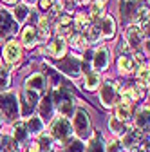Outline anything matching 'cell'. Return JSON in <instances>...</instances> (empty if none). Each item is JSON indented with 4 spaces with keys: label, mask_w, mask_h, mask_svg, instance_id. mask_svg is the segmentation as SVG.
<instances>
[{
    "label": "cell",
    "mask_w": 150,
    "mask_h": 152,
    "mask_svg": "<svg viewBox=\"0 0 150 152\" xmlns=\"http://www.w3.org/2000/svg\"><path fill=\"white\" fill-rule=\"evenodd\" d=\"M87 152H105V147H103V138H101L100 132H96L94 138H90Z\"/></svg>",
    "instance_id": "obj_27"
},
{
    "label": "cell",
    "mask_w": 150,
    "mask_h": 152,
    "mask_svg": "<svg viewBox=\"0 0 150 152\" xmlns=\"http://www.w3.org/2000/svg\"><path fill=\"white\" fill-rule=\"evenodd\" d=\"M143 138H145V132H141L138 129H132V130L125 132V138H123L121 145L127 147V148H136L139 143H143Z\"/></svg>",
    "instance_id": "obj_13"
},
{
    "label": "cell",
    "mask_w": 150,
    "mask_h": 152,
    "mask_svg": "<svg viewBox=\"0 0 150 152\" xmlns=\"http://www.w3.org/2000/svg\"><path fill=\"white\" fill-rule=\"evenodd\" d=\"M24 125H25L27 134H40L42 129H44V121H42L40 116H29Z\"/></svg>",
    "instance_id": "obj_19"
},
{
    "label": "cell",
    "mask_w": 150,
    "mask_h": 152,
    "mask_svg": "<svg viewBox=\"0 0 150 152\" xmlns=\"http://www.w3.org/2000/svg\"><path fill=\"white\" fill-rule=\"evenodd\" d=\"M22 58V47L18 45L15 40H9L4 47V60L9 64V65H16Z\"/></svg>",
    "instance_id": "obj_10"
},
{
    "label": "cell",
    "mask_w": 150,
    "mask_h": 152,
    "mask_svg": "<svg viewBox=\"0 0 150 152\" xmlns=\"http://www.w3.org/2000/svg\"><path fill=\"white\" fill-rule=\"evenodd\" d=\"M52 98L51 96H45V98H42V102H40V118H42V121L44 120H49L51 116H52Z\"/></svg>",
    "instance_id": "obj_24"
},
{
    "label": "cell",
    "mask_w": 150,
    "mask_h": 152,
    "mask_svg": "<svg viewBox=\"0 0 150 152\" xmlns=\"http://www.w3.org/2000/svg\"><path fill=\"white\" fill-rule=\"evenodd\" d=\"M49 20L47 18H40V24L38 27H36V34H38V40H45V38L49 36Z\"/></svg>",
    "instance_id": "obj_33"
},
{
    "label": "cell",
    "mask_w": 150,
    "mask_h": 152,
    "mask_svg": "<svg viewBox=\"0 0 150 152\" xmlns=\"http://www.w3.org/2000/svg\"><path fill=\"white\" fill-rule=\"evenodd\" d=\"M72 18L69 16V15H60L58 18H56V29H58V34H60V38L62 36H71L72 33Z\"/></svg>",
    "instance_id": "obj_14"
},
{
    "label": "cell",
    "mask_w": 150,
    "mask_h": 152,
    "mask_svg": "<svg viewBox=\"0 0 150 152\" xmlns=\"http://www.w3.org/2000/svg\"><path fill=\"white\" fill-rule=\"evenodd\" d=\"M110 64V53L107 47H100L94 56H92V67H94L96 71H105Z\"/></svg>",
    "instance_id": "obj_11"
},
{
    "label": "cell",
    "mask_w": 150,
    "mask_h": 152,
    "mask_svg": "<svg viewBox=\"0 0 150 152\" xmlns=\"http://www.w3.org/2000/svg\"><path fill=\"white\" fill-rule=\"evenodd\" d=\"M118 91H119V87L116 83H112L110 80L103 82V85L100 89V102L103 103V107H114L116 105Z\"/></svg>",
    "instance_id": "obj_6"
},
{
    "label": "cell",
    "mask_w": 150,
    "mask_h": 152,
    "mask_svg": "<svg viewBox=\"0 0 150 152\" xmlns=\"http://www.w3.org/2000/svg\"><path fill=\"white\" fill-rule=\"evenodd\" d=\"M71 134H72V125H71V121L67 118L60 116V118H56L51 123V134L49 136L54 138V140H58L60 143H65L71 138Z\"/></svg>",
    "instance_id": "obj_3"
},
{
    "label": "cell",
    "mask_w": 150,
    "mask_h": 152,
    "mask_svg": "<svg viewBox=\"0 0 150 152\" xmlns=\"http://www.w3.org/2000/svg\"><path fill=\"white\" fill-rule=\"evenodd\" d=\"M121 98H123L125 103H132V102H136L139 98V94H138V91H136L134 85H125L121 89Z\"/></svg>",
    "instance_id": "obj_26"
},
{
    "label": "cell",
    "mask_w": 150,
    "mask_h": 152,
    "mask_svg": "<svg viewBox=\"0 0 150 152\" xmlns=\"http://www.w3.org/2000/svg\"><path fill=\"white\" fill-rule=\"evenodd\" d=\"M98 85H100V74L89 71L87 76H85V89H87V91H94Z\"/></svg>",
    "instance_id": "obj_30"
},
{
    "label": "cell",
    "mask_w": 150,
    "mask_h": 152,
    "mask_svg": "<svg viewBox=\"0 0 150 152\" xmlns=\"http://www.w3.org/2000/svg\"><path fill=\"white\" fill-rule=\"evenodd\" d=\"M16 31H18V24L13 20L9 11L0 9V40H7L13 34H16Z\"/></svg>",
    "instance_id": "obj_5"
},
{
    "label": "cell",
    "mask_w": 150,
    "mask_h": 152,
    "mask_svg": "<svg viewBox=\"0 0 150 152\" xmlns=\"http://www.w3.org/2000/svg\"><path fill=\"white\" fill-rule=\"evenodd\" d=\"M105 152H123V145H121V141H118V140L110 141V143L107 145Z\"/></svg>",
    "instance_id": "obj_38"
},
{
    "label": "cell",
    "mask_w": 150,
    "mask_h": 152,
    "mask_svg": "<svg viewBox=\"0 0 150 152\" xmlns=\"http://www.w3.org/2000/svg\"><path fill=\"white\" fill-rule=\"evenodd\" d=\"M52 105H56V109H58V112L62 114L63 118H67V116H71V114H74L72 96H71V92L65 91L63 87H60V89H56V91H54Z\"/></svg>",
    "instance_id": "obj_1"
},
{
    "label": "cell",
    "mask_w": 150,
    "mask_h": 152,
    "mask_svg": "<svg viewBox=\"0 0 150 152\" xmlns=\"http://www.w3.org/2000/svg\"><path fill=\"white\" fill-rule=\"evenodd\" d=\"M136 129L141 132H148V107L139 109V112L136 114Z\"/></svg>",
    "instance_id": "obj_22"
},
{
    "label": "cell",
    "mask_w": 150,
    "mask_h": 152,
    "mask_svg": "<svg viewBox=\"0 0 150 152\" xmlns=\"http://www.w3.org/2000/svg\"><path fill=\"white\" fill-rule=\"evenodd\" d=\"M138 78H139V83L148 85V65L146 64H141L139 65V69H138Z\"/></svg>",
    "instance_id": "obj_36"
},
{
    "label": "cell",
    "mask_w": 150,
    "mask_h": 152,
    "mask_svg": "<svg viewBox=\"0 0 150 152\" xmlns=\"http://www.w3.org/2000/svg\"><path fill=\"white\" fill-rule=\"evenodd\" d=\"M100 26V33H101V38H112L116 33V24H114V18L112 16H103L101 20L98 22Z\"/></svg>",
    "instance_id": "obj_15"
},
{
    "label": "cell",
    "mask_w": 150,
    "mask_h": 152,
    "mask_svg": "<svg viewBox=\"0 0 150 152\" xmlns=\"http://www.w3.org/2000/svg\"><path fill=\"white\" fill-rule=\"evenodd\" d=\"M103 6H105V0H96V2H92V6H90V15H92V18H100V16H101Z\"/></svg>",
    "instance_id": "obj_35"
},
{
    "label": "cell",
    "mask_w": 150,
    "mask_h": 152,
    "mask_svg": "<svg viewBox=\"0 0 150 152\" xmlns=\"http://www.w3.org/2000/svg\"><path fill=\"white\" fill-rule=\"evenodd\" d=\"M27 16H29L27 6H25V4H16V7H15V18H13V20H15L16 24H24V22L27 20Z\"/></svg>",
    "instance_id": "obj_28"
},
{
    "label": "cell",
    "mask_w": 150,
    "mask_h": 152,
    "mask_svg": "<svg viewBox=\"0 0 150 152\" xmlns=\"http://www.w3.org/2000/svg\"><path fill=\"white\" fill-rule=\"evenodd\" d=\"M2 147H4V145H2V138H0V152H2Z\"/></svg>",
    "instance_id": "obj_42"
},
{
    "label": "cell",
    "mask_w": 150,
    "mask_h": 152,
    "mask_svg": "<svg viewBox=\"0 0 150 152\" xmlns=\"http://www.w3.org/2000/svg\"><path fill=\"white\" fill-rule=\"evenodd\" d=\"M74 132H76V136L80 141H87L90 140L92 136V129H90V118H89V114L85 110H76L74 112Z\"/></svg>",
    "instance_id": "obj_2"
},
{
    "label": "cell",
    "mask_w": 150,
    "mask_h": 152,
    "mask_svg": "<svg viewBox=\"0 0 150 152\" xmlns=\"http://www.w3.org/2000/svg\"><path fill=\"white\" fill-rule=\"evenodd\" d=\"M4 2H7V4H15V6H16L18 2H20V0H4Z\"/></svg>",
    "instance_id": "obj_39"
},
{
    "label": "cell",
    "mask_w": 150,
    "mask_h": 152,
    "mask_svg": "<svg viewBox=\"0 0 150 152\" xmlns=\"http://www.w3.org/2000/svg\"><path fill=\"white\" fill-rule=\"evenodd\" d=\"M62 152H83V145H82L80 140H76V141H65V147H63Z\"/></svg>",
    "instance_id": "obj_34"
},
{
    "label": "cell",
    "mask_w": 150,
    "mask_h": 152,
    "mask_svg": "<svg viewBox=\"0 0 150 152\" xmlns=\"http://www.w3.org/2000/svg\"><path fill=\"white\" fill-rule=\"evenodd\" d=\"M80 2H82V4H89V2H90V0H80Z\"/></svg>",
    "instance_id": "obj_41"
},
{
    "label": "cell",
    "mask_w": 150,
    "mask_h": 152,
    "mask_svg": "<svg viewBox=\"0 0 150 152\" xmlns=\"http://www.w3.org/2000/svg\"><path fill=\"white\" fill-rule=\"evenodd\" d=\"M116 118L119 121H127L132 118V105L130 103H125V102H119L118 107H116Z\"/></svg>",
    "instance_id": "obj_23"
},
{
    "label": "cell",
    "mask_w": 150,
    "mask_h": 152,
    "mask_svg": "<svg viewBox=\"0 0 150 152\" xmlns=\"http://www.w3.org/2000/svg\"><path fill=\"white\" fill-rule=\"evenodd\" d=\"M2 152H16V143H15V140H11V138H2Z\"/></svg>",
    "instance_id": "obj_37"
},
{
    "label": "cell",
    "mask_w": 150,
    "mask_h": 152,
    "mask_svg": "<svg viewBox=\"0 0 150 152\" xmlns=\"http://www.w3.org/2000/svg\"><path fill=\"white\" fill-rule=\"evenodd\" d=\"M38 152H49L52 148V138L49 134H42L40 140H38V145H36Z\"/></svg>",
    "instance_id": "obj_32"
},
{
    "label": "cell",
    "mask_w": 150,
    "mask_h": 152,
    "mask_svg": "<svg viewBox=\"0 0 150 152\" xmlns=\"http://www.w3.org/2000/svg\"><path fill=\"white\" fill-rule=\"evenodd\" d=\"M108 127H110V132H112V134H116V136H123V134H125V125H123V121H119L116 116L110 118Z\"/></svg>",
    "instance_id": "obj_31"
},
{
    "label": "cell",
    "mask_w": 150,
    "mask_h": 152,
    "mask_svg": "<svg viewBox=\"0 0 150 152\" xmlns=\"http://www.w3.org/2000/svg\"><path fill=\"white\" fill-rule=\"evenodd\" d=\"M22 42L27 49L34 47L36 44H38V34H36V27L34 26H27L22 33Z\"/></svg>",
    "instance_id": "obj_17"
},
{
    "label": "cell",
    "mask_w": 150,
    "mask_h": 152,
    "mask_svg": "<svg viewBox=\"0 0 150 152\" xmlns=\"http://www.w3.org/2000/svg\"><path fill=\"white\" fill-rule=\"evenodd\" d=\"M143 36L145 33L136 26V24H130L125 31V38H127V45L130 49H139L141 44H143Z\"/></svg>",
    "instance_id": "obj_7"
},
{
    "label": "cell",
    "mask_w": 150,
    "mask_h": 152,
    "mask_svg": "<svg viewBox=\"0 0 150 152\" xmlns=\"http://www.w3.org/2000/svg\"><path fill=\"white\" fill-rule=\"evenodd\" d=\"M0 123H2V114H0Z\"/></svg>",
    "instance_id": "obj_43"
},
{
    "label": "cell",
    "mask_w": 150,
    "mask_h": 152,
    "mask_svg": "<svg viewBox=\"0 0 150 152\" xmlns=\"http://www.w3.org/2000/svg\"><path fill=\"white\" fill-rule=\"evenodd\" d=\"M58 69L60 71H63L65 74H69V76H80L82 74V60H78V58H74V56H69V58H65V60H60L58 62Z\"/></svg>",
    "instance_id": "obj_9"
},
{
    "label": "cell",
    "mask_w": 150,
    "mask_h": 152,
    "mask_svg": "<svg viewBox=\"0 0 150 152\" xmlns=\"http://www.w3.org/2000/svg\"><path fill=\"white\" fill-rule=\"evenodd\" d=\"M45 87H47V80H45V76L42 72H34L25 80V89L27 91L42 92V91H45Z\"/></svg>",
    "instance_id": "obj_12"
},
{
    "label": "cell",
    "mask_w": 150,
    "mask_h": 152,
    "mask_svg": "<svg viewBox=\"0 0 150 152\" xmlns=\"http://www.w3.org/2000/svg\"><path fill=\"white\" fill-rule=\"evenodd\" d=\"M49 54L52 56V58H62V56L65 54V51H67V44H65V40L63 38H54V40L49 44Z\"/></svg>",
    "instance_id": "obj_16"
},
{
    "label": "cell",
    "mask_w": 150,
    "mask_h": 152,
    "mask_svg": "<svg viewBox=\"0 0 150 152\" xmlns=\"http://www.w3.org/2000/svg\"><path fill=\"white\" fill-rule=\"evenodd\" d=\"M118 67H119V71L121 72H132L134 69H136V60L132 58L130 54H121L119 58H118Z\"/></svg>",
    "instance_id": "obj_20"
},
{
    "label": "cell",
    "mask_w": 150,
    "mask_h": 152,
    "mask_svg": "<svg viewBox=\"0 0 150 152\" xmlns=\"http://www.w3.org/2000/svg\"><path fill=\"white\" fill-rule=\"evenodd\" d=\"M36 105H38V92L34 91H24V114H29Z\"/></svg>",
    "instance_id": "obj_18"
},
{
    "label": "cell",
    "mask_w": 150,
    "mask_h": 152,
    "mask_svg": "<svg viewBox=\"0 0 150 152\" xmlns=\"http://www.w3.org/2000/svg\"><path fill=\"white\" fill-rule=\"evenodd\" d=\"M11 85V72L7 67L0 65V91H7Z\"/></svg>",
    "instance_id": "obj_29"
},
{
    "label": "cell",
    "mask_w": 150,
    "mask_h": 152,
    "mask_svg": "<svg viewBox=\"0 0 150 152\" xmlns=\"http://www.w3.org/2000/svg\"><path fill=\"white\" fill-rule=\"evenodd\" d=\"M27 152H38V148H36V147H31V148H27Z\"/></svg>",
    "instance_id": "obj_40"
},
{
    "label": "cell",
    "mask_w": 150,
    "mask_h": 152,
    "mask_svg": "<svg viewBox=\"0 0 150 152\" xmlns=\"http://www.w3.org/2000/svg\"><path fill=\"white\" fill-rule=\"evenodd\" d=\"M27 130H25V125L22 121H16L15 127H13V138H15V143L18 145H24L27 141Z\"/></svg>",
    "instance_id": "obj_21"
},
{
    "label": "cell",
    "mask_w": 150,
    "mask_h": 152,
    "mask_svg": "<svg viewBox=\"0 0 150 152\" xmlns=\"http://www.w3.org/2000/svg\"><path fill=\"white\" fill-rule=\"evenodd\" d=\"M139 2L138 0H121L119 2V13H121V18L127 22H132L136 20V15L139 11Z\"/></svg>",
    "instance_id": "obj_8"
},
{
    "label": "cell",
    "mask_w": 150,
    "mask_h": 152,
    "mask_svg": "<svg viewBox=\"0 0 150 152\" xmlns=\"http://www.w3.org/2000/svg\"><path fill=\"white\" fill-rule=\"evenodd\" d=\"M72 26H74V29L82 34V31H87V29H89L90 20H89V16H87L85 13H80V15H76V18L72 20Z\"/></svg>",
    "instance_id": "obj_25"
},
{
    "label": "cell",
    "mask_w": 150,
    "mask_h": 152,
    "mask_svg": "<svg viewBox=\"0 0 150 152\" xmlns=\"http://www.w3.org/2000/svg\"><path fill=\"white\" fill-rule=\"evenodd\" d=\"M0 110H2L4 118L13 121L18 116V100H16V94H2L0 96Z\"/></svg>",
    "instance_id": "obj_4"
}]
</instances>
